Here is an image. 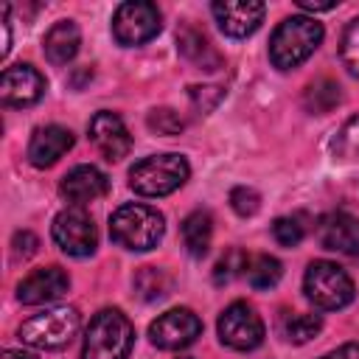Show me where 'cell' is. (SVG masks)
<instances>
[{
    "mask_svg": "<svg viewBox=\"0 0 359 359\" xmlns=\"http://www.w3.org/2000/svg\"><path fill=\"white\" fill-rule=\"evenodd\" d=\"M320 42H323V25L314 17L294 14L275 28L269 39V59L278 70H292L303 65L317 50Z\"/></svg>",
    "mask_w": 359,
    "mask_h": 359,
    "instance_id": "1",
    "label": "cell"
},
{
    "mask_svg": "<svg viewBox=\"0 0 359 359\" xmlns=\"http://www.w3.org/2000/svg\"><path fill=\"white\" fill-rule=\"evenodd\" d=\"M135 342V328L118 309L98 311L84 334L81 359H126Z\"/></svg>",
    "mask_w": 359,
    "mask_h": 359,
    "instance_id": "2",
    "label": "cell"
},
{
    "mask_svg": "<svg viewBox=\"0 0 359 359\" xmlns=\"http://www.w3.org/2000/svg\"><path fill=\"white\" fill-rule=\"evenodd\" d=\"M165 233V222L163 213L149 208V205H121L112 216H109V236L115 244L143 252L160 244Z\"/></svg>",
    "mask_w": 359,
    "mask_h": 359,
    "instance_id": "3",
    "label": "cell"
},
{
    "mask_svg": "<svg viewBox=\"0 0 359 359\" xmlns=\"http://www.w3.org/2000/svg\"><path fill=\"white\" fill-rule=\"evenodd\" d=\"M188 174L191 168L182 154H151L132 165L129 185L140 196H165L174 194L188 180Z\"/></svg>",
    "mask_w": 359,
    "mask_h": 359,
    "instance_id": "4",
    "label": "cell"
},
{
    "mask_svg": "<svg viewBox=\"0 0 359 359\" xmlns=\"http://www.w3.org/2000/svg\"><path fill=\"white\" fill-rule=\"evenodd\" d=\"M303 292L317 309L337 311L353 300V280L331 261H311L303 275Z\"/></svg>",
    "mask_w": 359,
    "mask_h": 359,
    "instance_id": "5",
    "label": "cell"
},
{
    "mask_svg": "<svg viewBox=\"0 0 359 359\" xmlns=\"http://www.w3.org/2000/svg\"><path fill=\"white\" fill-rule=\"evenodd\" d=\"M79 323H81V320H79V311H76L73 306H59V309H50V311H42V314L28 317V320L20 325L17 337H20L25 345H31V348H45V351H50V348L67 345V342L76 337Z\"/></svg>",
    "mask_w": 359,
    "mask_h": 359,
    "instance_id": "6",
    "label": "cell"
},
{
    "mask_svg": "<svg viewBox=\"0 0 359 359\" xmlns=\"http://www.w3.org/2000/svg\"><path fill=\"white\" fill-rule=\"evenodd\" d=\"M53 241L59 244V250L65 255H73V258H87L95 252L98 247V230H95V222L87 210L81 208H67L62 210L56 219H53Z\"/></svg>",
    "mask_w": 359,
    "mask_h": 359,
    "instance_id": "7",
    "label": "cell"
},
{
    "mask_svg": "<svg viewBox=\"0 0 359 359\" xmlns=\"http://www.w3.org/2000/svg\"><path fill=\"white\" fill-rule=\"evenodd\" d=\"M160 20L163 17L154 3H121L112 14V36L126 48L143 45L160 34Z\"/></svg>",
    "mask_w": 359,
    "mask_h": 359,
    "instance_id": "8",
    "label": "cell"
},
{
    "mask_svg": "<svg viewBox=\"0 0 359 359\" xmlns=\"http://www.w3.org/2000/svg\"><path fill=\"white\" fill-rule=\"evenodd\" d=\"M219 339L233 351H252L264 342V323L250 303L236 300L219 317Z\"/></svg>",
    "mask_w": 359,
    "mask_h": 359,
    "instance_id": "9",
    "label": "cell"
},
{
    "mask_svg": "<svg viewBox=\"0 0 359 359\" xmlns=\"http://www.w3.org/2000/svg\"><path fill=\"white\" fill-rule=\"evenodd\" d=\"M199 334H202V320L191 309H171L149 325V339L163 351L188 348L191 342H196Z\"/></svg>",
    "mask_w": 359,
    "mask_h": 359,
    "instance_id": "10",
    "label": "cell"
},
{
    "mask_svg": "<svg viewBox=\"0 0 359 359\" xmlns=\"http://www.w3.org/2000/svg\"><path fill=\"white\" fill-rule=\"evenodd\" d=\"M219 28L233 36V39H244L250 34L258 31V25L264 22L266 6L258 0H219L210 6Z\"/></svg>",
    "mask_w": 359,
    "mask_h": 359,
    "instance_id": "11",
    "label": "cell"
},
{
    "mask_svg": "<svg viewBox=\"0 0 359 359\" xmlns=\"http://www.w3.org/2000/svg\"><path fill=\"white\" fill-rule=\"evenodd\" d=\"M45 95V76L31 65H11L0 79V101L6 107H31Z\"/></svg>",
    "mask_w": 359,
    "mask_h": 359,
    "instance_id": "12",
    "label": "cell"
},
{
    "mask_svg": "<svg viewBox=\"0 0 359 359\" xmlns=\"http://www.w3.org/2000/svg\"><path fill=\"white\" fill-rule=\"evenodd\" d=\"M87 132H90L93 146H95V149L101 151V157L109 160V163H118V160L126 157L129 149H132V135H129L126 123L121 121V115H115V112H95V115L90 118Z\"/></svg>",
    "mask_w": 359,
    "mask_h": 359,
    "instance_id": "13",
    "label": "cell"
},
{
    "mask_svg": "<svg viewBox=\"0 0 359 359\" xmlns=\"http://www.w3.org/2000/svg\"><path fill=\"white\" fill-rule=\"evenodd\" d=\"M70 286V278L62 266H45V269H34L28 278H22L17 283V300L25 306H39V303H50L59 300Z\"/></svg>",
    "mask_w": 359,
    "mask_h": 359,
    "instance_id": "14",
    "label": "cell"
},
{
    "mask_svg": "<svg viewBox=\"0 0 359 359\" xmlns=\"http://www.w3.org/2000/svg\"><path fill=\"white\" fill-rule=\"evenodd\" d=\"M317 238L325 250L339 255H359V219L351 213H328L317 224Z\"/></svg>",
    "mask_w": 359,
    "mask_h": 359,
    "instance_id": "15",
    "label": "cell"
},
{
    "mask_svg": "<svg viewBox=\"0 0 359 359\" xmlns=\"http://www.w3.org/2000/svg\"><path fill=\"white\" fill-rule=\"evenodd\" d=\"M107 191H109V180H107V174L98 171L95 165H76V168H70V171L62 177V182H59V194H62L67 202H73L76 208L101 199Z\"/></svg>",
    "mask_w": 359,
    "mask_h": 359,
    "instance_id": "16",
    "label": "cell"
},
{
    "mask_svg": "<svg viewBox=\"0 0 359 359\" xmlns=\"http://www.w3.org/2000/svg\"><path fill=\"white\" fill-rule=\"evenodd\" d=\"M73 149V132L65 129V126H39L34 135H31V143H28V160L31 165L36 168H48L53 165L59 157H65L67 151Z\"/></svg>",
    "mask_w": 359,
    "mask_h": 359,
    "instance_id": "17",
    "label": "cell"
},
{
    "mask_svg": "<svg viewBox=\"0 0 359 359\" xmlns=\"http://www.w3.org/2000/svg\"><path fill=\"white\" fill-rule=\"evenodd\" d=\"M79 45H81V31L73 20H59L56 25H50V31L42 39L45 56L53 65H67L79 53Z\"/></svg>",
    "mask_w": 359,
    "mask_h": 359,
    "instance_id": "18",
    "label": "cell"
},
{
    "mask_svg": "<svg viewBox=\"0 0 359 359\" xmlns=\"http://www.w3.org/2000/svg\"><path fill=\"white\" fill-rule=\"evenodd\" d=\"M182 241L188 247V252L194 258H202L210 247V238H213V219L208 210H194L191 216L182 219Z\"/></svg>",
    "mask_w": 359,
    "mask_h": 359,
    "instance_id": "19",
    "label": "cell"
},
{
    "mask_svg": "<svg viewBox=\"0 0 359 359\" xmlns=\"http://www.w3.org/2000/svg\"><path fill=\"white\" fill-rule=\"evenodd\" d=\"M180 50L185 53V59H191L196 67H202V70H216L219 67V53L213 50V45L208 42V36L202 34V31H196V28H182L180 31Z\"/></svg>",
    "mask_w": 359,
    "mask_h": 359,
    "instance_id": "20",
    "label": "cell"
},
{
    "mask_svg": "<svg viewBox=\"0 0 359 359\" xmlns=\"http://www.w3.org/2000/svg\"><path fill=\"white\" fill-rule=\"evenodd\" d=\"M283 275V266L272 255H247L244 278L252 289H272Z\"/></svg>",
    "mask_w": 359,
    "mask_h": 359,
    "instance_id": "21",
    "label": "cell"
},
{
    "mask_svg": "<svg viewBox=\"0 0 359 359\" xmlns=\"http://www.w3.org/2000/svg\"><path fill=\"white\" fill-rule=\"evenodd\" d=\"M135 289L143 300H163L171 292V278L160 266H140L135 275Z\"/></svg>",
    "mask_w": 359,
    "mask_h": 359,
    "instance_id": "22",
    "label": "cell"
},
{
    "mask_svg": "<svg viewBox=\"0 0 359 359\" xmlns=\"http://www.w3.org/2000/svg\"><path fill=\"white\" fill-rule=\"evenodd\" d=\"M339 104V84L331 79H320L314 84H309L306 90V107L314 112H328L331 107Z\"/></svg>",
    "mask_w": 359,
    "mask_h": 359,
    "instance_id": "23",
    "label": "cell"
},
{
    "mask_svg": "<svg viewBox=\"0 0 359 359\" xmlns=\"http://www.w3.org/2000/svg\"><path fill=\"white\" fill-rule=\"evenodd\" d=\"M323 328V320L317 314H292L286 323H283V334L292 339V342H309L311 337H317Z\"/></svg>",
    "mask_w": 359,
    "mask_h": 359,
    "instance_id": "24",
    "label": "cell"
},
{
    "mask_svg": "<svg viewBox=\"0 0 359 359\" xmlns=\"http://www.w3.org/2000/svg\"><path fill=\"white\" fill-rule=\"evenodd\" d=\"M339 56H342V65L359 76V17L348 22L345 34H342V42H339Z\"/></svg>",
    "mask_w": 359,
    "mask_h": 359,
    "instance_id": "25",
    "label": "cell"
},
{
    "mask_svg": "<svg viewBox=\"0 0 359 359\" xmlns=\"http://www.w3.org/2000/svg\"><path fill=\"white\" fill-rule=\"evenodd\" d=\"M334 151L337 157L342 160H351V157H359V115H353L337 135V143H334Z\"/></svg>",
    "mask_w": 359,
    "mask_h": 359,
    "instance_id": "26",
    "label": "cell"
},
{
    "mask_svg": "<svg viewBox=\"0 0 359 359\" xmlns=\"http://www.w3.org/2000/svg\"><path fill=\"white\" fill-rule=\"evenodd\" d=\"M272 236H275L278 244L294 247V244H300V238L306 236V227L300 224L297 216H280V219H275V224H272Z\"/></svg>",
    "mask_w": 359,
    "mask_h": 359,
    "instance_id": "27",
    "label": "cell"
},
{
    "mask_svg": "<svg viewBox=\"0 0 359 359\" xmlns=\"http://www.w3.org/2000/svg\"><path fill=\"white\" fill-rule=\"evenodd\" d=\"M244 264H247V255L244 252H238V250H233V252H227L219 264H216V269H213V280L222 286V283H230L236 275H244Z\"/></svg>",
    "mask_w": 359,
    "mask_h": 359,
    "instance_id": "28",
    "label": "cell"
},
{
    "mask_svg": "<svg viewBox=\"0 0 359 359\" xmlns=\"http://www.w3.org/2000/svg\"><path fill=\"white\" fill-rule=\"evenodd\" d=\"M149 126L157 132V135H180L182 132V118L174 112V109H151L149 112Z\"/></svg>",
    "mask_w": 359,
    "mask_h": 359,
    "instance_id": "29",
    "label": "cell"
},
{
    "mask_svg": "<svg viewBox=\"0 0 359 359\" xmlns=\"http://www.w3.org/2000/svg\"><path fill=\"white\" fill-rule=\"evenodd\" d=\"M230 205L238 216H252L261 208V196H258V191H252L247 185H238V188L230 191Z\"/></svg>",
    "mask_w": 359,
    "mask_h": 359,
    "instance_id": "30",
    "label": "cell"
},
{
    "mask_svg": "<svg viewBox=\"0 0 359 359\" xmlns=\"http://www.w3.org/2000/svg\"><path fill=\"white\" fill-rule=\"evenodd\" d=\"M36 247H39V241H36V236L34 233H28V230H22V233H14V241H11V252H14V258H31L34 252H36Z\"/></svg>",
    "mask_w": 359,
    "mask_h": 359,
    "instance_id": "31",
    "label": "cell"
},
{
    "mask_svg": "<svg viewBox=\"0 0 359 359\" xmlns=\"http://www.w3.org/2000/svg\"><path fill=\"white\" fill-rule=\"evenodd\" d=\"M323 359H359V342H345V345H339L337 351L325 353Z\"/></svg>",
    "mask_w": 359,
    "mask_h": 359,
    "instance_id": "32",
    "label": "cell"
},
{
    "mask_svg": "<svg viewBox=\"0 0 359 359\" xmlns=\"http://www.w3.org/2000/svg\"><path fill=\"white\" fill-rule=\"evenodd\" d=\"M297 6L303 11H331V8H337V0H323V3H317V0H297Z\"/></svg>",
    "mask_w": 359,
    "mask_h": 359,
    "instance_id": "33",
    "label": "cell"
},
{
    "mask_svg": "<svg viewBox=\"0 0 359 359\" xmlns=\"http://www.w3.org/2000/svg\"><path fill=\"white\" fill-rule=\"evenodd\" d=\"M0 359H36V356H34V353H28V351H11V348H8V351H3V356H0Z\"/></svg>",
    "mask_w": 359,
    "mask_h": 359,
    "instance_id": "34",
    "label": "cell"
},
{
    "mask_svg": "<svg viewBox=\"0 0 359 359\" xmlns=\"http://www.w3.org/2000/svg\"><path fill=\"white\" fill-rule=\"evenodd\" d=\"M182 359H188V356H182Z\"/></svg>",
    "mask_w": 359,
    "mask_h": 359,
    "instance_id": "35",
    "label": "cell"
}]
</instances>
